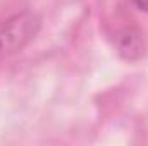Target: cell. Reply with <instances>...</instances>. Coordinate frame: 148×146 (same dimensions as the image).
Wrapping results in <instances>:
<instances>
[{
	"label": "cell",
	"instance_id": "1",
	"mask_svg": "<svg viewBox=\"0 0 148 146\" xmlns=\"http://www.w3.org/2000/svg\"><path fill=\"white\" fill-rule=\"evenodd\" d=\"M40 29V17L24 10L0 23V59L9 57L28 45Z\"/></svg>",
	"mask_w": 148,
	"mask_h": 146
},
{
	"label": "cell",
	"instance_id": "2",
	"mask_svg": "<svg viewBox=\"0 0 148 146\" xmlns=\"http://www.w3.org/2000/svg\"><path fill=\"white\" fill-rule=\"evenodd\" d=\"M124 43L121 45V53H124L127 59H133L134 57V52H138V55L141 53V45H140V35L138 36H133L131 33L127 36H122Z\"/></svg>",
	"mask_w": 148,
	"mask_h": 146
},
{
	"label": "cell",
	"instance_id": "3",
	"mask_svg": "<svg viewBox=\"0 0 148 146\" xmlns=\"http://www.w3.org/2000/svg\"><path fill=\"white\" fill-rule=\"evenodd\" d=\"M133 2H134V5H136L140 10L148 12V0H133Z\"/></svg>",
	"mask_w": 148,
	"mask_h": 146
}]
</instances>
